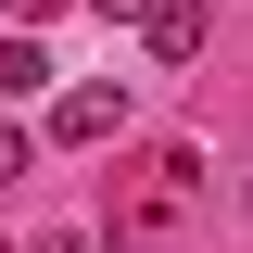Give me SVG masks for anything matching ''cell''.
Listing matches in <instances>:
<instances>
[{
    "label": "cell",
    "mask_w": 253,
    "mask_h": 253,
    "mask_svg": "<svg viewBox=\"0 0 253 253\" xmlns=\"http://www.w3.org/2000/svg\"><path fill=\"white\" fill-rule=\"evenodd\" d=\"M126 126V89H63L51 101V139H114Z\"/></svg>",
    "instance_id": "obj_1"
},
{
    "label": "cell",
    "mask_w": 253,
    "mask_h": 253,
    "mask_svg": "<svg viewBox=\"0 0 253 253\" xmlns=\"http://www.w3.org/2000/svg\"><path fill=\"white\" fill-rule=\"evenodd\" d=\"M139 38H152L165 63H190V51H203V0H152V26H139Z\"/></svg>",
    "instance_id": "obj_2"
},
{
    "label": "cell",
    "mask_w": 253,
    "mask_h": 253,
    "mask_svg": "<svg viewBox=\"0 0 253 253\" xmlns=\"http://www.w3.org/2000/svg\"><path fill=\"white\" fill-rule=\"evenodd\" d=\"M26 253H89V241H76V228H51V241H26Z\"/></svg>",
    "instance_id": "obj_6"
},
{
    "label": "cell",
    "mask_w": 253,
    "mask_h": 253,
    "mask_svg": "<svg viewBox=\"0 0 253 253\" xmlns=\"http://www.w3.org/2000/svg\"><path fill=\"white\" fill-rule=\"evenodd\" d=\"M89 13H101V26H152V0H89Z\"/></svg>",
    "instance_id": "obj_4"
},
{
    "label": "cell",
    "mask_w": 253,
    "mask_h": 253,
    "mask_svg": "<svg viewBox=\"0 0 253 253\" xmlns=\"http://www.w3.org/2000/svg\"><path fill=\"white\" fill-rule=\"evenodd\" d=\"M26 89H51V51L38 38H0V101H26Z\"/></svg>",
    "instance_id": "obj_3"
},
{
    "label": "cell",
    "mask_w": 253,
    "mask_h": 253,
    "mask_svg": "<svg viewBox=\"0 0 253 253\" xmlns=\"http://www.w3.org/2000/svg\"><path fill=\"white\" fill-rule=\"evenodd\" d=\"M13 177H26V126H0V190H13Z\"/></svg>",
    "instance_id": "obj_5"
},
{
    "label": "cell",
    "mask_w": 253,
    "mask_h": 253,
    "mask_svg": "<svg viewBox=\"0 0 253 253\" xmlns=\"http://www.w3.org/2000/svg\"><path fill=\"white\" fill-rule=\"evenodd\" d=\"M13 13H51V0H13Z\"/></svg>",
    "instance_id": "obj_7"
}]
</instances>
